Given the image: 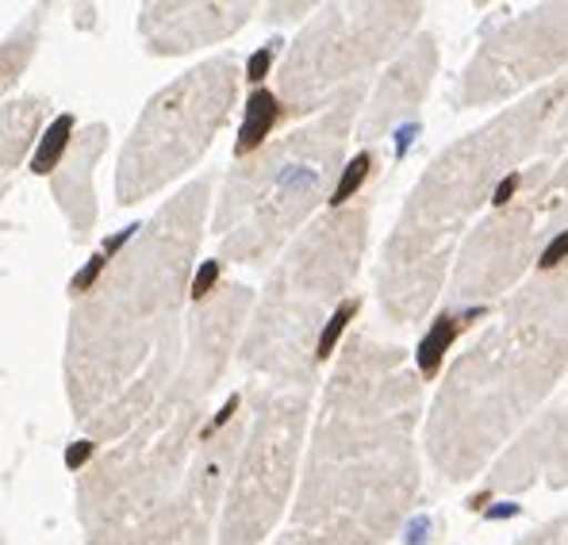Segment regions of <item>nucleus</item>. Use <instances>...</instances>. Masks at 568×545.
<instances>
[{
	"mask_svg": "<svg viewBox=\"0 0 568 545\" xmlns=\"http://www.w3.org/2000/svg\"><path fill=\"white\" fill-rule=\"evenodd\" d=\"M200 200L204 184H192L158 220L115 239L73 284L62 376L89 442L131 434L162 388Z\"/></svg>",
	"mask_w": 568,
	"mask_h": 545,
	"instance_id": "obj_1",
	"label": "nucleus"
},
{
	"mask_svg": "<svg viewBox=\"0 0 568 545\" xmlns=\"http://www.w3.org/2000/svg\"><path fill=\"white\" fill-rule=\"evenodd\" d=\"M235 100V65L227 58L207 62L162 89L139 115L115 165L120 204H139L165 189L212 142Z\"/></svg>",
	"mask_w": 568,
	"mask_h": 545,
	"instance_id": "obj_2",
	"label": "nucleus"
},
{
	"mask_svg": "<svg viewBox=\"0 0 568 545\" xmlns=\"http://www.w3.org/2000/svg\"><path fill=\"white\" fill-rule=\"evenodd\" d=\"M338 131L323 123L304 135H292L288 147L270 150L257 165L242 170L227 184L220 208L223 250L239 262H257L270 246L296 228V220L315 204L323 189V173L334 154Z\"/></svg>",
	"mask_w": 568,
	"mask_h": 545,
	"instance_id": "obj_3",
	"label": "nucleus"
},
{
	"mask_svg": "<svg viewBox=\"0 0 568 545\" xmlns=\"http://www.w3.org/2000/svg\"><path fill=\"white\" fill-rule=\"evenodd\" d=\"M181 442L173 431H131L81 468L78 515L85 545H146L165 507L170 468Z\"/></svg>",
	"mask_w": 568,
	"mask_h": 545,
	"instance_id": "obj_4",
	"label": "nucleus"
},
{
	"mask_svg": "<svg viewBox=\"0 0 568 545\" xmlns=\"http://www.w3.org/2000/svg\"><path fill=\"white\" fill-rule=\"evenodd\" d=\"M262 423L254 431V450L250 465H242L235 499L227 511V534L223 545H254L270 526L273 511H281V492L288 484V461H292V431L300 423L296 404H277L262 411Z\"/></svg>",
	"mask_w": 568,
	"mask_h": 545,
	"instance_id": "obj_5",
	"label": "nucleus"
},
{
	"mask_svg": "<svg viewBox=\"0 0 568 545\" xmlns=\"http://www.w3.org/2000/svg\"><path fill=\"white\" fill-rule=\"evenodd\" d=\"M108 147V128L93 123L81 135H73L70 150H65L62 165L54 170V200L65 212L73 234H89L97 223V196H93V165Z\"/></svg>",
	"mask_w": 568,
	"mask_h": 545,
	"instance_id": "obj_6",
	"label": "nucleus"
},
{
	"mask_svg": "<svg viewBox=\"0 0 568 545\" xmlns=\"http://www.w3.org/2000/svg\"><path fill=\"white\" fill-rule=\"evenodd\" d=\"M43 120H47V97H36V92L12 100V104H0V204H4V192L12 184L16 170H20L23 158L39 142Z\"/></svg>",
	"mask_w": 568,
	"mask_h": 545,
	"instance_id": "obj_7",
	"label": "nucleus"
},
{
	"mask_svg": "<svg viewBox=\"0 0 568 545\" xmlns=\"http://www.w3.org/2000/svg\"><path fill=\"white\" fill-rule=\"evenodd\" d=\"M39 39H43V16L39 12L23 16L4 36V43H0V100H4L8 92L16 89V81L23 78V70H28L39 50Z\"/></svg>",
	"mask_w": 568,
	"mask_h": 545,
	"instance_id": "obj_8",
	"label": "nucleus"
},
{
	"mask_svg": "<svg viewBox=\"0 0 568 545\" xmlns=\"http://www.w3.org/2000/svg\"><path fill=\"white\" fill-rule=\"evenodd\" d=\"M277 120H281L277 97H273V92H265V89L254 92V97H250V104H246V123H242V131H239L235 154L239 158L254 154V150L265 142V135H270V131L277 128Z\"/></svg>",
	"mask_w": 568,
	"mask_h": 545,
	"instance_id": "obj_9",
	"label": "nucleus"
},
{
	"mask_svg": "<svg viewBox=\"0 0 568 545\" xmlns=\"http://www.w3.org/2000/svg\"><path fill=\"white\" fill-rule=\"evenodd\" d=\"M70 142H73V115H62V120H54V128L47 131V139H39V150H36V158H31V170L54 173L58 165H62Z\"/></svg>",
	"mask_w": 568,
	"mask_h": 545,
	"instance_id": "obj_10",
	"label": "nucleus"
},
{
	"mask_svg": "<svg viewBox=\"0 0 568 545\" xmlns=\"http://www.w3.org/2000/svg\"><path fill=\"white\" fill-rule=\"evenodd\" d=\"M449 339H454V323H449V319H438V323H434V331L426 334L423 346H419V365H423V373H426V376L438 373L442 354H446Z\"/></svg>",
	"mask_w": 568,
	"mask_h": 545,
	"instance_id": "obj_11",
	"label": "nucleus"
},
{
	"mask_svg": "<svg viewBox=\"0 0 568 545\" xmlns=\"http://www.w3.org/2000/svg\"><path fill=\"white\" fill-rule=\"evenodd\" d=\"M354 312H357V300H346V304H342L338 312L331 315L327 331H323V334H320V342H315V357H320V362H323V357H327L331 350H334V342L342 339V331H346V323H349V319H354Z\"/></svg>",
	"mask_w": 568,
	"mask_h": 545,
	"instance_id": "obj_12",
	"label": "nucleus"
},
{
	"mask_svg": "<svg viewBox=\"0 0 568 545\" xmlns=\"http://www.w3.org/2000/svg\"><path fill=\"white\" fill-rule=\"evenodd\" d=\"M369 165H373V158H369V154H357L354 162L346 165V173H342L338 189H334V200H331L334 208L346 204V200L354 196L357 189H362V181H365V173H369Z\"/></svg>",
	"mask_w": 568,
	"mask_h": 545,
	"instance_id": "obj_13",
	"label": "nucleus"
},
{
	"mask_svg": "<svg viewBox=\"0 0 568 545\" xmlns=\"http://www.w3.org/2000/svg\"><path fill=\"white\" fill-rule=\"evenodd\" d=\"M158 545H200V531L189 523L185 515H181V518H173V526L162 534V542Z\"/></svg>",
	"mask_w": 568,
	"mask_h": 545,
	"instance_id": "obj_14",
	"label": "nucleus"
},
{
	"mask_svg": "<svg viewBox=\"0 0 568 545\" xmlns=\"http://www.w3.org/2000/svg\"><path fill=\"white\" fill-rule=\"evenodd\" d=\"M215 276H220V265H215V262H207L204 270L196 273V281H192V296H196V300H204V296H207V289H212V284H215Z\"/></svg>",
	"mask_w": 568,
	"mask_h": 545,
	"instance_id": "obj_15",
	"label": "nucleus"
},
{
	"mask_svg": "<svg viewBox=\"0 0 568 545\" xmlns=\"http://www.w3.org/2000/svg\"><path fill=\"white\" fill-rule=\"evenodd\" d=\"M270 62H273V47L257 50V54L250 58V65H246V78H250V81H262L265 73H270Z\"/></svg>",
	"mask_w": 568,
	"mask_h": 545,
	"instance_id": "obj_16",
	"label": "nucleus"
},
{
	"mask_svg": "<svg viewBox=\"0 0 568 545\" xmlns=\"http://www.w3.org/2000/svg\"><path fill=\"white\" fill-rule=\"evenodd\" d=\"M565 254H568V231H565V234H557L554 246H549L546 254H541V265H546V270H554V265L561 262Z\"/></svg>",
	"mask_w": 568,
	"mask_h": 545,
	"instance_id": "obj_17",
	"label": "nucleus"
},
{
	"mask_svg": "<svg viewBox=\"0 0 568 545\" xmlns=\"http://www.w3.org/2000/svg\"><path fill=\"white\" fill-rule=\"evenodd\" d=\"M515 184H519V178H511V181H504V184H499V192H496V200H499V204H504V200L511 196V192H515Z\"/></svg>",
	"mask_w": 568,
	"mask_h": 545,
	"instance_id": "obj_18",
	"label": "nucleus"
},
{
	"mask_svg": "<svg viewBox=\"0 0 568 545\" xmlns=\"http://www.w3.org/2000/svg\"><path fill=\"white\" fill-rule=\"evenodd\" d=\"M0 545H4V542H0Z\"/></svg>",
	"mask_w": 568,
	"mask_h": 545,
	"instance_id": "obj_19",
	"label": "nucleus"
}]
</instances>
